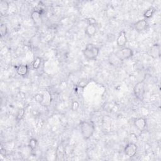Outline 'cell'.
I'll return each instance as SVG.
<instances>
[{
  "instance_id": "6da1fadb",
  "label": "cell",
  "mask_w": 161,
  "mask_h": 161,
  "mask_svg": "<svg viewBox=\"0 0 161 161\" xmlns=\"http://www.w3.org/2000/svg\"><path fill=\"white\" fill-rule=\"evenodd\" d=\"M80 128L83 137L85 140L89 139L95 131V127L93 123L83 121L80 124Z\"/></svg>"
},
{
  "instance_id": "7a4b0ae2",
  "label": "cell",
  "mask_w": 161,
  "mask_h": 161,
  "mask_svg": "<svg viewBox=\"0 0 161 161\" xmlns=\"http://www.w3.org/2000/svg\"><path fill=\"white\" fill-rule=\"evenodd\" d=\"M99 53V49L92 44H88L83 50L85 57L89 60H95Z\"/></svg>"
},
{
  "instance_id": "3957f363",
  "label": "cell",
  "mask_w": 161,
  "mask_h": 161,
  "mask_svg": "<svg viewBox=\"0 0 161 161\" xmlns=\"http://www.w3.org/2000/svg\"><path fill=\"white\" fill-rule=\"evenodd\" d=\"M133 92L135 97L140 101H142L145 95V83L144 81L137 83L133 88Z\"/></svg>"
},
{
  "instance_id": "277c9868",
  "label": "cell",
  "mask_w": 161,
  "mask_h": 161,
  "mask_svg": "<svg viewBox=\"0 0 161 161\" xmlns=\"http://www.w3.org/2000/svg\"><path fill=\"white\" fill-rule=\"evenodd\" d=\"M115 55L121 61H123V60H127L132 57L133 55V52L128 47H123L119 50Z\"/></svg>"
},
{
  "instance_id": "5b68a950",
  "label": "cell",
  "mask_w": 161,
  "mask_h": 161,
  "mask_svg": "<svg viewBox=\"0 0 161 161\" xmlns=\"http://www.w3.org/2000/svg\"><path fill=\"white\" fill-rule=\"evenodd\" d=\"M137 150L138 147L135 144L129 143L125 146L124 149V152L128 157H133L136 155Z\"/></svg>"
},
{
  "instance_id": "8992f818",
  "label": "cell",
  "mask_w": 161,
  "mask_h": 161,
  "mask_svg": "<svg viewBox=\"0 0 161 161\" xmlns=\"http://www.w3.org/2000/svg\"><path fill=\"white\" fill-rule=\"evenodd\" d=\"M134 126L138 131L142 132L147 127V121L144 118H138L134 121Z\"/></svg>"
},
{
  "instance_id": "52a82bcc",
  "label": "cell",
  "mask_w": 161,
  "mask_h": 161,
  "mask_svg": "<svg viewBox=\"0 0 161 161\" xmlns=\"http://www.w3.org/2000/svg\"><path fill=\"white\" fill-rule=\"evenodd\" d=\"M148 27V22L146 20L143 19L138 20L134 24V28L138 32H142L145 31Z\"/></svg>"
},
{
  "instance_id": "ba28073f",
  "label": "cell",
  "mask_w": 161,
  "mask_h": 161,
  "mask_svg": "<svg viewBox=\"0 0 161 161\" xmlns=\"http://www.w3.org/2000/svg\"><path fill=\"white\" fill-rule=\"evenodd\" d=\"M127 42V38L126 32L124 30L120 32L116 39L117 46L120 47H124Z\"/></svg>"
},
{
  "instance_id": "9c48e42d",
  "label": "cell",
  "mask_w": 161,
  "mask_h": 161,
  "mask_svg": "<svg viewBox=\"0 0 161 161\" xmlns=\"http://www.w3.org/2000/svg\"><path fill=\"white\" fill-rule=\"evenodd\" d=\"M31 18L36 25H40L42 24V13L38 10H33L31 13Z\"/></svg>"
},
{
  "instance_id": "30bf717a",
  "label": "cell",
  "mask_w": 161,
  "mask_h": 161,
  "mask_svg": "<svg viewBox=\"0 0 161 161\" xmlns=\"http://www.w3.org/2000/svg\"><path fill=\"white\" fill-rule=\"evenodd\" d=\"M149 54L154 59H157L160 55V47L159 44H154L149 50Z\"/></svg>"
},
{
  "instance_id": "8fae6325",
  "label": "cell",
  "mask_w": 161,
  "mask_h": 161,
  "mask_svg": "<svg viewBox=\"0 0 161 161\" xmlns=\"http://www.w3.org/2000/svg\"><path fill=\"white\" fill-rule=\"evenodd\" d=\"M16 73L21 76H25L28 74L29 71V68L28 65H19L15 66Z\"/></svg>"
},
{
  "instance_id": "7c38bea8",
  "label": "cell",
  "mask_w": 161,
  "mask_h": 161,
  "mask_svg": "<svg viewBox=\"0 0 161 161\" xmlns=\"http://www.w3.org/2000/svg\"><path fill=\"white\" fill-rule=\"evenodd\" d=\"M56 156L57 160H63L66 155V148L63 144H60L57 148Z\"/></svg>"
},
{
  "instance_id": "4fadbf2b",
  "label": "cell",
  "mask_w": 161,
  "mask_h": 161,
  "mask_svg": "<svg viewBox=\"0 0 161 161\" xmlns=\"http://www.w3.org/2000/svg\"><path fill=\"white\" fill-rule=\"evenodd\" d=\"M96 30H97V28H96V25H88V26L85 28V33L89 37H93L96 34Z\"/></svg>"
},
{
  "instance_id": "5bb4252c",
  "label": "cell",
  "mask_w": 161,
  "mask_h": 161,
  "mask_svg": "<svg viewBox=\"0 0 161 161\" xmlns=\"http://www.w3.org/2000/svg\"><path fill=\"white\" fill-rule=\"evenodd\" d=\"M9 10V3L6 1L0 2V13L2 16H5Z\"/></svg>"
},
{
  "instance_id": "9a60e30c",
  "label": "cell",
  "mask_w": 161,
  "mask_h": 161,
  "mask_svg": "<svg viewBox=\"0 0 161 161\" xmlns=\"http://www.w3.org/2000/svg\"><path fill=\"white\" fill-rule=\"evenodd\" d=\"M41 64H42V59L39 57H37L34 59V60L32 63V68L33 69L37 70L39 69L40 66H41Z\"/></svg>"
},
{
  "instance_id": "2e32d148",
  "label": "cell",
  "mask_w": 161,
  "mask_h": 161,
  "mask_svg": "<svg viewBox=\"0 0 161 161\" xmlns=\"http://www.w3.org/2000/svg\"><path fill=\"white\" fill-rule=\"evenodd\" d=\"M156 10L154 7H150L144 13V16L146 18H150L152 17V16L154 15Z\"/></svg>"
},
{
  "instance_id": "e0dca14e",
  "label": "cell",
  "mask_w": 161,
  "mask_h": 161,
  "mask_svg": "<svg viewBox=\"0 0 161 161\" xmlns=\"http://www.w3.org/2000/svg\"><path fill=\"white\" fill-rule=\"evenodd\" d=\"M89 82H90V80L88 79H86V78L82 79H80V80H79V82L77 83V86L80 88L84 89L85 88H86L88 85Z\"/></svg>"
},
{
  "instance_id": "ac0fdd59",
  "label": "cell",
  "mask_w": 161,
  "mask_h": 161,
  "mask_svg": "<svg viewBox=\"0 0 161 161\" xmlns=\"http://www.w3.org/2000/svg\"><path fill=\"white\" fill-rule=\"evenodd\" d=\"M37 144H38V142H37V140L35 138H31L30 140L28 146H29V147L31 149L32 152L35 151V150L37 149Z\"/></svg>"
},
{
  "instance_id": "d6986e66",
  "label": "cell",
  "mask_w": 161,
  "mask_h": 161,
  "mask_svg": "<svg viewBox=\"0 0 161 161\" xmlns=\"http://www.w3.org/2000/svg\"><path fill=\"white\" fill-rule=\"evenodd\" d=\"M25 114V110L24 108L20 109L18 111V113L16 116V120L17 122H20V121H21L24 118Z\"/></svg>"
},
{
  "instance_id": "ffe728a7",
  "label": "cell",
  "mask_w": 161,
  "mask_h": 161,
  "mask_svg": "<svg viewBox=\"0 0 161 161\" xmlns=\"http://www.w3.org/2000/svg\"><path fill=\"white\" fill-rule=\"evenodd\" d=\"M8 33V27L6 24H2L0 27V33H1V37L3 38L7 35Z\"/></svg>"
},
{
  "instance_id": "44dd1931",
  "label": "cell",
  "mask_w": 161,
  "mask_h": 161,
  "mask_svg": "<svg viewBox=\"0 0 161 161\" xmlns=\"http://www.w3.org/2000/svg\"><path fill=\"white\" fill-rule=\"evenodd\" d=\"M35 99L37 102L38 103H42L44 100V96L43 95L40 94H37L35 96Z\"/></svg>"
},
{
  "instance_id": "7402d4cb",
  "label": "cell",
  "mask_w": 161,
  "mask_h": 161,
  "mask_svg": "<svg viewBox=\"0 0 161 161\" xmlns=\"http://www.w3.org/2000/svg\"><path fill=\"white\" fill-rule=\"evenodd\" d=\"M86 21H87L88 25H96V19H94V18H88L86 19Z\"/></svg>"
},
{
  "instance_id": "603a6c76",
  "label": "cell",
  "mask_w": 161,
  "mask_h": 161,
  "mask_svg": "<svg viewBox=\"0 0 161 161\" xmlns=\"http://www.w3.org/2000/svg\"><path fill=\"white\" fill-rule=\"evenodd\" d=\"M79 107V104L77 102V101H74V102H72V107H71L72 111H77L78 110Z\"/></svg>"
},
{
  "instance_id": "cb8c5ba5",
  "label": "cell",
  "mask_w": 161,
  "mask_h": 161,
  "mask_svg": "<svg viewBox=\"0 0 161 161\" xmlns=\"http://www.w3.org/2000/svg\"><path fill=\"white\" fill-rule=\"evenodd\" d=\"M38 11L41 13H42V12L45 10V7H44V4L42 3V2H39L38 3Z\"/></svg>"
}]
</instances>
